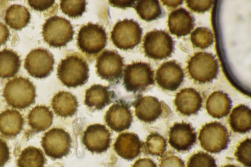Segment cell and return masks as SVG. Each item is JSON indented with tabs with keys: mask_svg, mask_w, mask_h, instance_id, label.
<instances>
[{
	"mask_svg": "<svg viewBox=\"0 0 251 167\" xmlns=\"http://www.w3.org/2000/svg\"><path fill=\"white\" fill-rule=\"evenodd\" d=\"M89 69L84 57L78 52L68 54L59 62L57 75L62 83L68 88H76L85 84Z\"/></svg>",
	"mask_w": 251,
	"mask_h": 167,
	"instance_id": "1",
	"label": "cell"
},
{
	"mask_svg": "<svg viewBox=\"0 0 251 167\" xmlns=\"http://www.w3.org/2000/svg\"><path fill=\"white\" fill-rule=\"evenodd\" d=\"M3 96L12 107L25 109L35 102V87L28 78L19 76L9 80L5 84Z\"/></svg>",
	"mask_w": 251,
	"mask_h": 167,
	"instance_id": "2",
	"label": "cell"
},
{
	"mask_svg": "<svg viewBox=\"0 0 251 167\" xmlns=\"http://www.w3.org/2000/svg\"><path fill=\"white\" fill-rule=\"evenodd\" d=\"M107 35L102 25L89 22L80 28L77 37L78 49L88 58H94L105 47Z\"/></svg>",
	"mask_w": 251,
	"mask_h": 167,
	"instance_id": "3",
	"label": "cell"
},
{
	"mask_svg": "<svg viewBox=\"0 0 251 167\" xmlns=\"http://www.w3.org/2000/svg\"><path fill=\"white\" fill-rule=\"evenodd\" d=\"M75 31L70 21L57 16L47 19L43 25L42 36L50 47H65L73 39Z\"/></svg>",
	"mask_w": 251,
	"mask_h": 167,
	"instance_id": "4",
	"label": "cell"
},
{
	"mask_svg": "<svg viewBox=\"0 0 251 167\" xmlns=\"http://www.w3.org/2000/svg\"><path fill=\"white\" fill-rule=\"evenodd\" d=\"M187 68L191 78L201 84L211 82L219 72L215 56L206 52L195 53L188 61Z\"/></svg>",
	"mask_w": 251,
	"mask_h": 167,
	"instance_id": "5",
	"label": "cell"
},
{
	"mask_svg": "<svg viewBox=\"0 0 251 167\" xmlns=\"http://www.w3.org/2000/svg\"><path fill=\"white\" fill-rule=\"evenodd\" d=\"M154 82V71L148 63L132 62L124 70L123 85L128 92L144 91Z\"/></svg>",
	"mask_w": 251,
	"mask_h": 167,
	"instance_id": "6",
	"label": "cell"
},
{
	"mask_svg": "<svg viewBox=\"0 0 251 167\" xmlns=\"http://www.w3.org/2000/svg\"><path fill=\"white\" fill-rule=\"evenodd\" d=\"M143 30L133 19L119 21L110 32L111 39L115 47L121 50L133 49L141 42Z\"/></svg>",
	"mask_w": 251,
	"mask_h": 167,
	"instance_id": "7",
	"label": "cell"
},
{
	"mask_svg": "<svg viewBox=\"0 0 251 167\" xmlns=\"http://www.w3.org/2000/svg\"><path fill=\"white\" fill-rule=\"evenodd\" d=\"M145 56L160 60L171 56L174 49V41L165 31L154 29L147 32L143 40Z\"/></svg>",
	"mask_w": 251,
	"mask_h": 167,
	"instance_id": "8",
	"label": "cell"
},
{
	"mask_svg": "<svg viewBox=\"0 0 251 167\" xmlns=\"http://www.w3.org/2000/svg\"><path fill=\"white\" fill-rule=\"evenodd\" d=\"M198 138L201 147L212 153L226 149L229 142L226 128L217 121L204 125L200 131Z\"/></svg>",
	"mask_w": 251,
	"mask_h": 167,
	"instance_id": "9",
	"label": "cell"
},
{
	"mask_svg": "<svg viewBox=\"0 0 251 167\" xmlns=\"http://www.w3.org/2000/svg\"><path fill=\"white\" fill-rule=\"evenodd\" d=\"M123 58L116 50L105 49L96 59V72L102 79L117 83L123 76Z\"/></svg>",
	"mask_w": 251,
	"mask_h": 167,
	"instance_id": "10",
	"label": "cell"
},
{
	"mask_svg": "<svg viewBox=\"0 0 251 167\" xmlns=\"http://www.w3.org/2000/svg\"><path fill=\"white\" fill-rule=\"evenodd\" d=\"M41 143L48 156L53 159H60L69 154L72 139L63 129L53 128L44 134Z\"/></svg>",
	"mask_w": 251,
	"mask_h": 167,
	"instance_id": "11",
	"label": "cell"
},
{
	"mask_svg": "<svg viewBox=\"0 0 251 167\" xmlns=\"http://www.w3.org/2000/svg\"><path fill=\"white\" fill-rule=\"evenodd\" d=\"M54 59L53 55L47 49H32L26 56L24 67L28 74L36 78L48 76L53 69Z\"/></svg>",
	"mask_w": 251,
	"mask_h": 167,
	"instance_id": "12",
	"label": "cell"
},
{
	"mask_svg": "<svg viewBox=\"0 0 251 167\" xmlns=\"http://www.w3.org/2000/svg\"><path fill=\"white\" fill-rule=\"evenodd\" d=\"M111 134L104 125L99 123L89 125L83 133L82 143L92 153H101L109 147Z\"/></svg>",
	"mask_w": 251,
	"mask_h": 167,
	"instance_id": "13",
	"label": "cell"
},
{
	"mask_svg": "<svg viewBox=\"0 0 251 167\" xmlns=\"http://www.w3.org/2000/svg\"><path fill=\"white\" fill-rule=\"evenodd\" d=\"M104 119L107 126L115 132L128 129L133 119L129 105L123 100L116 101L106 111Z\"/></svg>",
	"mask_w": 251,
	"mask_h": 167,
	"instance_id": "14",
	"label": "cell"
},
{
	"mask_svg": "<svg viewBox=\"0 0 251 167\" xmlns=\"http://www.w3.org/2000/svg\"><path fill=\"white\" fill-rule=\"evenodd\" d=\"M184 73L175 60L163 62L156 71L155 80L162 89L176 91L183 81Z\"/></svg>",
	"mask_w": 251,
	"mask_h": 167,
	"instance_id": "15",
	"label": "cell"
},
{
	"mask_svg": "<svg viewBox=\"0 0 251 167\" xmlns=\"http://www.w3.org/2000/svg\"><path fill=\"white\" fill-rule=\"evenodd\" d=\"M169 143L178 151L189 150L196 141L197 135L194 128L189 123L176 122L170 128Z\"/></svg>",
	"mask_w": 251,
	"mask_h": 167,
	"instance_id": "16",
	"label": "cell"
},
{
	"mask_svg": "<svg viewBox=\"0 0 251 167\" xmlns=\"http://www.w3.org/2000/svg\"><path fill=\"white\" fill-rule=\"evenodd\" d=\"M132 104L137 118L146 123L154 122L163 112L161 102L152 96H139Z\"/></svg>",
	"mask_w": 251,
	"mask_h": 167,
	"instance_id": "17",
	"label": "cell"
},
{
	"mask_svg": "<svg viewBox=\"0 0 251 167\" xmlns=\"http://www.w3.org/2000/svg\"><path fill=\"white\" fill-rule=\"evenodd\" d=\"M202 102L199 92L192 88L181 89L176 94L174 101L176 110L186 116L196 114L201 109Z\"/></svg>",
	"mask_w": 251,
	"mask_h": 167,
	"instance_id": "18",
	"label": "cell"
},
{
	"mask_svg": "<svg viewBox=\"0 0 251 167\" xmlns=\"http://www.w3.org/2000/svg\"><path fill=\"white\" fill-rule=\"evenodd\" d=\"M143 143L139 137L134 133H123L117 137L114 143L116 153L122 158L132 160L141 152Z\"/></svg>",
	"mask_w": 251,
	"mask_h": 167,
	"instance_id": "19",
	"label": "cell"
},
{
	"mask_svg": "<svg viewBox=\"0 0 251 167\" xmlns=\"http://www.w3.org/2000/svg\"><path fill=\"white\" fill-rule=\"evenodd\" d=\"M168 25L172 34L177 37L185 36L193 29L195 19L188 11L181 7L169 14Z\"/></svg>",
	"mask_w": 251,
	"mask_h": 167,
	"instance_id": "20",
	"label": "cell"
},
{
	"mask_svg": "<svg viewBox=\"0 0 251 167\" xmlns=\"http://www.w3.org/2000/svg\"><path fill=\"white\" fill-rule=\"evenodd\" d=\"M114 97V92L109 87L94 84L86 90L84 103L90 108L101 110L110 104Z\"/></svg>",
	"mask_w": 251,
	"mask_h": 167,
	"instance_id": "21",
	"label": "cell"
},
{
	"mask_svg": "<svg viewBox=\"0 0 251 167\" xmlns=\"http://www.w3.org/2000/svg\"><path fill=\"white\" fill-rule=\"evenodd\" d=\"M24 119L16 110L7 109L0 113V133L3 136L16 137L23 129Z\"/></svg>",
	"mask_w": 251,
	"mask_h": 167,
	"instance_id": "22",
	"label": "cell"
},
{
	"mask_svg": "<svg viewBox=\"0 0 251 167\" xmlns=\"http://www.w3.org/2000/svg\"><path fill=\"white\" fill-rule=\"evenodd\" d=\"M232 102L228 95L220 91L212 93L206 101V109L213 118L220 119L226 116L230 112Z\"/></svg>",
	"mask_w": 251,
	"mask_h": 167,
	"instance_id": "23",
	"label": "cell"
},
{
	"mask_svg": "<svg viewBox=\"0 0 251 167\" xmlns=\"http://www.w3.org/2000/svg\"><path fill=\"white\" fill-rule=\"evenodd\" d=\"M52 108L56 115L63 118L72 117L77 111L78 101L75 96L66 91H60L51 100Z\"/></svg>",
	"mask_w": 251,
	"mask_h": 167,
	"instance_id": "24",
	"label": "cell"
},
{
	"mask_svg": "<svg viewBox=\"0 0 251 167\" xmlns=\"http://www.w3.org/2000/svg\"><path fill=\"white\" fill-rule=\"evenodd\" d=\"M53 114L48 107L37 105L27 115L28 124L31 130L38 133L47 130L52 124Z\"/></svg>",
	"mask_w": 251,
	"mask_h": 167,
	"instance_id": "25",
	"label": "cell"
},
{
	"mask_svg": "<svg viewBox=\"0 0 251 167\" xmlns=\"http://www.w3.org/2000/svg\"><path fill=\"white\" fill-rule=\"evenodd\" d=\"M228 121L231 129L234 132L242 134L250 131L251 128L250 108L244 104L237 105L232 109Z\"/></svg>",
	"mask_w": 251,
	"mask_h": 167,
	"instance_id": "26",
	"label": "cell"
},
{
	"mask_svg": "<svg viewBox=\"0 0 251 167\" xmlns=\"http://www.w3.org/2000/svg\"><path fill=\"white\" fill-rule=\"evenodd\" d=\"M30 14L28 9L19 4H13L6 10L4 20L10 28L20 30L29 23Z\"/></svg>",
	"mask_w": 251,
	"mask_h": 167,
	"instance_id": "27",
	"label": "cell"
},
{
	"mask_svg": "<svg viewBox=\"0 0 251 167\" xmlns=\"http://www.w3.org/2000/svg\"><path fill=\"white\" fill-rule=\"evenodd\" d=\"M21 66L20 56L12 49L0 51V78L13 77L18 72Z\"/></svg>",
	"mask_w": 251,
	"mask_h": 167,
	"instance_id": "28",
	"label": "cell"
},
{
	"mask_svg": "<svg viewBox=\"0 0 251 167\" xmlns=\"http://www.w3.org/2000/svg\"><path fill=\"white\" fill-rule=\"evenodd\" d=\"M46 161L44 153L40 148L28 146L21 152L17 166V167H44Z\"/></svg>",
	"mask_w": 251,
	"mask_h": 167,
	"instance_id": "29",
	"label": "cell"
},
{
	"mask_svg": "<svg viewBox=\"0 0 251 167\" xmlns=\"http://www.w3.org/2000/svg\"><path fill=\"white\" fill-rule=\"evenodd\" d=\"M136 2L133 8L141 19L151 22L161 17L162 10L158 0H139Z\"/></svg>",
	"mask_w": 251,
	"mask_h": 167,
	"instance_id": "30",
	"label": "cell"
},
{
	"mask_svg": "<svg viewBox=\"0 0 251 167\" xmlns=\"http://www.w3.org/2000/svg\"><path fill=\"white\" fill-rule=\"evenodd\" d=\"M143 146L146 154L160 156L166 149L167 143L163 136L158 133L154 132L148 136Z\"/></svg>",
	"mask_w": 251,
	"mask_h": 167,
	"instance_id": "31",
	"label": "cell"
},
{
	"mask_svg": "<svg viewBox=\"0 0 251 167\" xmlns=\"http://www.w3.org/2000/svg\"><path fill=\"white\" fill-rule=\"evenodd\" d=\"M190 40L195 47L205 49L213 44V34L207 27H198L191 33Z\"/></svg>",
	"mask_w": 251,
	"mask_h": 167,
	"instance_id": "32",
	"label": "cell"
},
{
	"mask_svg": "<svg viewBox=\"0 0 251 167\" xmlns=\"http://www.w3.org/2000/svg\"><path fill=\"white\" fill-rule=\"evenodd\" d=\"M87 4L84 0H62L60 6L62 12L69 18H76L85 11Z\"/></svg>",
	"mask_w": 251,
	"mask_h": 167,
	"instance_id": "33",
	"label": "cell"
},
{
	"mask_svg": "<svg viewBox=\"0 0 251 167\" xmlns=\"http://www.w3.org/2000/svg\"><path fill=\"white\" fill-rule=\"evenodd\" d=\"M187 167H217V165L215 160L211 155L199 151L190 157Z\"/></svg>",
	"mask_w": 251,
	"mask_h": 167,
	"instance_id": "34",
	"label": "cell"
},
{
	"mask_svg": "<svg viewBox=\"0 0 251 167\" xmlns=\"http://www.w3.org/2000/svg\"><path fill=\"white\" fill-rule=\"evenodd\" d=\"M236 160L245 167H251V142L247 138L237 146L234 153Z\"/></svg>",
	"mask_w": 251,
	"mask_h": 167,
	"instance_id": "35",
	"label": "cell"
},
{
	"mask_svg": "<svg viewBox=\"0 0 251 167\" xmlns=\"http://www.w3.org/2000/svg\"><path fill=\"white\" fill-rule=\"evenodd\" d=\"M161 156L159 167H185L183 160L172 152H168Z\"/></svg>",
	"mask_w": 251,
	"mask_h": 167,
	"instance_id": "36",
	"label": "cell"
},
{
	"mask_svg": "<svg viewBox=\"0 0 251 167\" xmlns=\"http://www.w3.org/2000/svg\"><path fill=\"white\" fill-rule=\"evenodd\" d=\"M214 0H186L187 6L193 12L203 13L210 9L213 4Z\"/></svg>",
	"mask_w": 251,
	"mask_h": 167,
	"instance_id": "37",
	"label": "cell"
},
{
	"mask_svg": "<svg viewBox=\"0 0 251 167\" xmlns=\"http://www.w3.org/2000/svg\"><path fill=\"white\" fill-rule=\"evenodd\" d=\"M28 5L33 9L36 11H44L47 10L53 6L55 3L53 0H28Z\"/></svg>",
	"mask_w": 251,
	"mask_h": 167,
	"instance_id": "38",
	"label": "cell"
},
{
	"mask_svg": "<svg viewBox=\"0 0 251 167\" xmlns=\"http://www.w3.org/2000/svg\"><path fill=\"white\" fill-rule=\"evenodd\" d=\"M10 158V151L6 142L0 139V167H3Z\"/></svg>",
	"mask_w": 251,
	"mask_h": 167,
	"instance_id": "39",
	"label": "cell"
},
{
	"mask_svg": "<svg viewBox=\"0 0 251 167\" xmlns=\"http://www.w3.org/2000/svg\"><path fill=\"white\" fill-rule=\"evenodd\" d=\"M135 0H109L108 3L113 7L126 9L128 7H133Z\"/></svg>",
	"mask_w": 251,
	"mask_h": 167,
	"instance_id": "40",
	"label": "cell"
},
{
	"mask_svg": "<svg viewBox=\"0 0 251 167\" xmlns=\"http://www.w3.org/2000/svg\"><path fill=\"white\" fill-rule=\"evenodd\" d=\"M132 167H157V165L150 158H141L137 160Z\"/></svg>",
	"mask_w": 251,
	"mask_h": 167,
	"instance_id": "41",
	"label": "cell"
},
{
	"mask_svg": "<svg viewBox=\"0 0 251 167\" xmlns=\"http://www.w3.org/2000/svg\"><path fill=\"white\" fill-rule=\"evenodd\" d=\"M9 35V31L7 26L0 22V46L7 42Z\"/></svg>",
	"mask_w": 251,
	"mask_h": 167,
	"instance_id": "42",
	"label": "cell"
},
{
	"mask_svg": "<svg viewBox=\"0 0 251 167\" xmlns=\"http://www.w3.org/2000/svg\"><path fill=\"white\" fill-rule=\"evenodd\" d=\"M161 1L162 2L163 4L167 6V7L169 8H175L178 6L181 5L183 2V0H162Z\"/></svg>",
	"mask_w": 251,
	"mask_h": 167,
	"instance_id": "43",
	"label": "cell"
},
{
	"mask_svg": "<svg viewBox=\"0 0 251 167\" xmlns=\"http://www.w3.org/2000/svg\"><path fill=\"white\" fill-rule=\"evenodd\" d=\"M222 167H237L236 166L231 164L226 165Z\"/></svg>",
	"mask_w": 251,
	"mask_h": 167,
	"instance_id": "44",
	"label": "cell"
}]
</instances>
